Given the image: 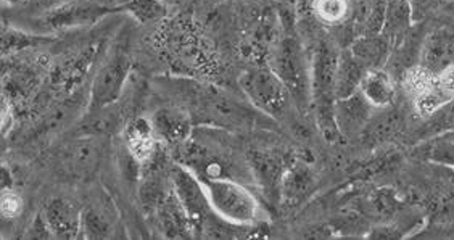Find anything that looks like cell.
I'll use <instances>...</instances> for the list:
<instances>
[{
  "label": "cell",
  "instance_id": "cell-1",
  "mask_svg": "<svg viewBox=\"0 0 454 240\" xmlns=\"http://www.w3.org/2000/svg\"><path fill=\"white\" fill-rule=\"evenodd\" d=\"M218 128L192 133L191 139L175 149L176 163L183 165L197 178H234L242 181L244 169L250 171L248 161L240 160L223 137H216Z\"/></svg>",
  "mask_w": 454,
  "mask_h": 240
},
{
  "label": "cell",
  "instance_id": "cell-2",
  "mask_svg": "<svg viewBox=\"0 0 454 240\" xmlns=\"http://www.w3.org/2000/svg\"><path fill=\"white\" fill-rule=\"evenodd\" d=\"M311 108L315 110L316 121L324 135L333 141L340 137L335 125V78L340 50L329 39L316 44L311 52Z\"/></svg>",
  "mask_w": 454,
  "mask_h": 240
},
{
  "label": "cell",
  "instance_id": "cell-3",
  "mask_svg": "<svg viewBox=\"0 0 454 240\" xmlns=\"http://www.w3.org/2000/svg\"><path fill=\"white\" fill-rule=\"evenodd\" d=\"M201 187L213 213L237 228H252L262 221L260 198L244 181L234 178L203 179Z\"/></svg>",
  "mask_w": 454,
  "mask_h": 240
},
{
  "label": "cell",
  "instance_id": "cell-4",
  "mask_svg": "<svg viewBox=\"0 0 454 240\" xmlns=\"http://www.w3.org/2000/svg\"><path fill=\"white\" fill-rule=\"evenodd\" d=\"M270 68L287 88L298 110L311 108V57L297 37H280L274 44Z\"/></svg>",
  "mask_w": 454,
  "mask_h": 240
},
{
  "label": "cell",
  "instance_id": "cell-5",
  "mask_svg": "<svg viewBox=\"0 0 454 240\" xmlns=\"http://www.w3.org/2000/svg\"><path fill=\"white\" fill-rule=\"evenodd\" d=\"M132 70V58L124 39H116L97 66L89 89V112L114 107L121 97Z\"/></svg>",
  "mask_w": 454,
  "mask_h": 240
},
{
  "label": "cell",
  "instance_id": "cell-6",
  "mask_svg": "<svg viewBox=\"0 0 454 240\" xmlns=\"http://www.w3.org/2000/svg\"><path fill=\"white\" fill-rule=\"evenodd\" d=\"M239 86L247 97L262 115L274 120H286L294 108H297L284 82L268 66H252L242 73Z\"/></svg>",
  "mask_w": 454,
  "mask_h": 240
},
{
  "label": "cell",
  "instance_id": "cell-7",
  "mask_svg": "<svg viewBox=\"0 0 454 240\" xmlns=\"http://www.w3.org/2000/svg\"><path fill=\"white\" fill-rule=\"evenodd\" d=\"M191 102L195 115L218 129H239L254 125L260 113L254 105H245V102L211 88H193Z\"/></svg>",
  "mask_w": 454,
  "mask_h": 240
},
{
  "label": "cell",
  "instance_id": "cell-8",
  "mask_svg": "<svg viewBox=\"0 0 454 240\" xmlns=\"http://www.w3.org/2000/svg\"><path fill=\"white\" fill-rule=\"evenodd\" d=\"M114 10L98 4L97 0H67L52 9L39 13L31 19L35 31L41 35L59 33L73 27H90L98 19L114 13Z\"/></svg>",
  "mask_w": 454,
  "mask_h": 240
},
{
  "label": "cell",
  "instance_id": "cell-9",
  "mask_svg": "<svg viewBox=\"0 0 454 240\" xmlns=\"http://www.w3.org/2000/svg\"><path fill=\"white\" fill-rule=\"evenodd\" d=\"M247 161L264 197L271 202L282 197V181L288 168L284 157L278 151L254 149L247 153Z\"/></svg>",
  "mask_w": 454,
  "mask_h": 240
},
{
  "label": "cell",
  "instance_id": "cell-10",
  "mask_svg": "<svg viewBox=\"0 0 454 240\" xmlns=\"http://www.w3.org/2000/svg\"><path fill=\"white\" fill-rule=\"evenodd\" d=\"M150 121L160 143L171 151L187 143L193 133L192 116L179 105L158 107L150 115Z\"/></svg>",
  "mask_w": 454,
  "mask_h": 240
},
{
  "label": "cell",
  "instance_id": "cell-11",
  "mask_svg": "<svg viewBox=\"0 0 454 240\" xmlns=\"http://www.w3.org/2000/svg\"><path fill=\"white\" fill-rule=\"evenodd\" d=\"M104 155V143L100 134H84L67 145L61 153L63 168L74 178L90 176L100 165Z\"/></svg>",
  "mask_w": 454,
  "mask_h": 240
},
{
  "label": "cell",
  "instance_id": "cell-12",
  "mask_svg": "<svg viewBox=\"0 0 454 240\" xmlns=\"http://www.w3.org/2000/svg\"><path fill=\"white\" fill-rule=\"evenodd\" d=\"M55 239H78L82 232V210L65 197H53L43 212Z\"/></svg>",
  "mask_w": 454,
  "mask_h": 240
},
{
  "label": "cell",
  "instance_id": "cell-13",
  "mask_svg": "<svg viewBox=\"0 0 454 240\" xmlns=\"http://www.w3.org/2000/svg\"><path fill=\"white\" fill-rule=\"evenodd\" d=\"M124 147L140 166H145L157 157L163 147L158 141L157 134L150 121V116H136L124 128Z\"/></svg>",
  "mask_w": 454,
  "mask_h": 240
},
{
  "label": "cell",
  "instance_id": "cell-14",
  "mask_svg": "<svg viewBox=\"0 0 454 240\" xmlns=\"http://www.w3.org/2000/svg\"><path fill=\"white\" fill-rule=\"evenodd\" d=\"M376 108L367 104L366 98L361 92L353 94L351 97L340 98L335 102V125L339 134L348 139L359 137L366 128L371 116L374 115Z\"/></svg>",
  "mask_w": 454,
  "mask_h": 240
},
{
  "label": "cell",
  "instance_id": "cell-15",
  "mask_svg": "<svg viewBox=\"0 0 454 240\" xmlns=\"http://www.w3.org/2000/svg\"><path fill=\"white\" fill-rule=\"evenodd\" d=\"M454 62V33L448 27H438L424 37L419 65L438 74Z\"/></svg>",
  "mask_w": 454,
  "mask_h": 240
},
{
  "label": "cell",
  "instance_id": "cell-16",
  "mask_svg": "<svg viewBox=\"0 0 454 240\" xmlns=\"http://www.w3.org/2000/svg\"><path fill=\"white\" fill-rule=\"evenodd\" d=\"M403 128L404 113L392 105L374 112L363 133L359 134V139L367 147H376L379 143H387L396 134L402 133Z\"/></svg>",
  "mask_w": 454,
  "mask_h": 240
},
{
  "label": "cell",
  "instance_id": "cell-17",
  "mask_svg": "<svg viewBox=\"0 0 454 240\" xmlns=\"http://www.w3.org/2000/svg\"><path fill=\"white\" fill-rule=\"evenodd\" d=\"M155 213H157L158 224L161 228V232L167 237H173V239L192 237L193 231L189 216L185 213L181 200L176 196L173 187H171L169 194L165 197V200L158 205Z\"/></svg>",
  "mask_w": 454,
  "mask_h": 240
},
{
  "label": "cell",
  "instance_id": "cell-18",
  "mask_svg": "<svg viewBox=\"0 0 454 240\" xmlns=\"http://www.w3.org/2000/svg\"><path fill=\"white\" fill-rule=\"evenodd\" d=\"M361 96L366 98L367 104L376 110L395 105L396 100V84L395 78L385 68L367 70L359 86Z\"/></svg>",
  "mask_w": 454,
  "mask_h": 240
},
{
  "label": "cell",
  "instance_id": "cell-19",
  "mask_svg": "<svg viewBox=\"0 0 454 240\" xmlns=\"http://www.w3.org/2000/svg\"><path fill=\"white\" fill-rule=\"evenodd\" d=\"M351 54L366 70L385 68L392 55V44L387 37L379 35H363L349 45Z\"/></svg>",
  "mask_w": 454,
  "mask_h": 240
},
{
  "label": "cell",
  "instance_id": "cell-20",
  "mask_svg": "<svg viewBox=\"0 0 454 240\" xmlns=\"http://www.w3.org/2000/svg\"><path fill=\"white\" fill-rule=\"evenodd\" d=\"M116 224L114 206L106 200H94L82 208V236L86 239H108L112 237Z\"/></svg>",
  "mask_w": 454,
  "mask_h": 240
},
{
  "label": "cell",
  "instance_id": "cell-21",
  "mask_svg": "<svg viewBox=\"0 0 454 240\" xmlns=\"http://www.w3.org/2000/svg\"><path fill=\"white\" fill-rule=\"evenodd\" d=\"M39 86L37 73L29 66H18L5 73L2 80V97L7 98L13 107L31 100Z\"/></svg>",
  "mask_w": 454,
  "mask_h": 240
},
{
  "label": "cell",
  "instance_id": "cell-22",
  "mask_svg": "<svg viewBox=\"0 0 454 240\" xmlns=\"http://www.w3.org/2000/svg\"><path fill=\"white\" fill-rule=\"evenodd\" d=\"M412 23L414 19L410 0H387L384 27L380 33L390 41L392 50L410 33Z\"/></svg>",
  "mask_w": 454,
  "mask_h": 240
},
{
  "label": "cell",
  "instance_id": "cell-23",
  "mask_svg": "<svg viewBox=\"0 0 454 240\" xmlns=\"http://www.w3.org/2000/svg\"><path fill=\"white\" fill-rule=\"evenodd\" d=\"M366 68L355 58L351 50H341L339 57V66H337V78H335V97H351L353 94L359 92L361 81L366 74Z\"/></svg>",
  "mask_w": 454,
  "mask_h": 240
},
{
  "label": "cell",
  "instance_id": "cell-24",
  "mask_svg": "<svg viewBox=\"0 0 454 240\" xmlns=\"http://www.w3.org/2000/svg\"><path fill=\"white\" fill-rule=\"evenodd\" d=\"M424 123L412 134V141L424 143L432 137H438L443 134L454 133V98L446 102L445 105L438 108L434 115L422 120Z\"/></svg>",
  "mask_w": 454,
  "mask_h": 240
},
{
  "label": "cell",
  "instance_id": "cell-25",
  "mask_svg": "<svg viewBox=\"0 0 454 240\" xmlns=\"http://www.w3.org/2000/svg\"><path fill=\"white\" fill-rule=\"evenodd\" d=\"M311 184H313V176L306 166L300 163L288 165L286 176L282 181V197L290 204L300 202L303 197L308 196Z\"/></svg>",
  "mask_w": 454,
  "mask_h": 240
},
{
  "label": "cell",
  "instance_id": "cell-26",
  "mask_svg": "<svg viewBox=\"0 0 454 240\" xmlns=\"http://www.w3.org/2000/svg\"><path fill=\"white\" fill-rule=\"evenodd\" d=\"M419 151L426 160L454 169V137L450 134L424 141Z\"/></svg>",
  "mask_w": 454,
  "mask_h": 240
},
{
  "label": "cell",
  "instance_id": "cell-27",
  "mask_svg": "<svg viewBox=\"0 0 454 240\" xmlns=\"http://www.w3.org/2000/svg\"><path fill=\"white\" fill-rule=\"evenodd\" d=\"M316 19L327 27H337L348 19L351 13L349 0H313Z\"/></svg>",
  "mask_w": 454,
  "mask_h": 240
},
{
  "label": "cell",
  "instance_id": "cell-28",
  "mask_svg": "<svg viewBox=\"0 0 454 240\" xmlns=\"http://www.w3.org/2000/svg\"><path fill=\"white\" fill-rule=\"evenodd\" d=\"M402 88L404 94L411 98H416L420 94L427 92L437 84V74L428 72L422 65H414L408 72L403 74Z\"/></svg>",
  "mask_w": 454,
  "mask_h": 240
},
{
  "label": "cell",
  "instance_id": "cell-29",
  "mask_svg": "<svg viewBox=\"0 0 454 240\" xmlns=\"http://www.w3.org/2000/svg\"><path fill=\"white\" fill-rule=\"evenodd\" d=\"M450 100H453V98L448 97L445 92L435 84L432 89L412 98V107H414V113L419 116L420 120H426L428 116L434 115L438 108L443 107Z\"/></svg>",
  "mask_w": 454,
  "mask_h": 240
},
{
  "label": "cell",
  "instance_id": "cell-30",
  "mask_svg": "<svg viewBox=\"0 0 454 240\" xmlns=\"http://www.w3.org/2000/svg\"><path fill=\"white\" fill-rule=\"evenodd\" d=\"M121 12L131 13L134 19H139L142 23L155 21L167 15L165 5L158 0H128Z\"/></svg>",
  "mask_w": 454,
  "mask_h": 240
},
{
  "label": "cell",
  "instance_id": "cell-31",
  "mask_svg": "<svg viewBox=\"0 0 454 240\" xmlns=\"http://www.w3.org/2000/svg\"><path fill=\"white\" fill-rule=\"evenodd\" d=\"M49 37L43 35H27L23 31H5L2 35V54L9 55L13 52H23L25 49L35 47L37 44H44Z\"/></svg>",
  "mask_w": 454,
  "mask_h": 240
},
{
  "label": "cell",
  "instance_id": "cell-32",
  "mask_svg": "<svg viewBox=\"0 0 454 240\" xmlns=\"http://www.w3.org/2000/svg\"><path fill=\"white\" fill-rule=\"evenodd\" d=\"M0 210H2V220H7V221L17 220L18 216L25 210L23 197L20 196L15 189L2 190Z\"/></svg>",
  "mask_w": 454,
  "mask_h": 240
},
{
  "label": "cell",
  "instance_id": "cell-33",
  "mask_svg": "<svg viewBox=\"0 0 454 240\" xmlns=\"http://www.w3.org/2000/svg\"><path fill=\"white\" fill-rule=\"evenodd\" d=\"M29 234H27V237H31V239H52L53 234L51 231V228H49V224L45 221L44 214L39 213L35 216V221L31 224V228H29Z\"/></svg>",
  "mask_w": 454,
  "mask_h": 240
},
{
  "label": "cell",
  "instance_id": "cell-34",
  "mask_svg": "<svg viewBox=\"0 0 454 240\" xmlns=\"http://www.w3.org/2000/svg\"><path fill=\"white\" fill-rule=\"evenodd\" d=\"M437 86L450 98H454V62L437 74Z\"/></svg>",
  "mask_w": 454,
  "mask_h": 240
},
{
  "label": "cell",
  "instance_id": "cell-35",
  "mask_svg": "<svg viewBox=\"0 0 454 240\" xmlns=\"http://www.w3.org/2000/svg\"><path fill=\"white\" fill-rule=\"evenodd\" d=\"M63 2H67V0H35V7L37 13H43L45 10L52 9V7L63 4Z\"/></svg>",
  "mask_w": 454,
  "mask_h": 240
},
{
  "label": "cell",
  "instance_id": "cell-36",
  "mask_svg": "<svg viewBox=\"0 0 454 240\" xmlns=\"http://www.w3.org/2000/svg\"><path fill=\"white\" fill-rule=\"evenodd\" d=\"M5 189H13V178L10 174L7 166H2V190Z\"/></svg>",
  "mask_w": 454,
  "mask_h": 240
},
{
  "label": "cell",
  "instance_id": "cell-37",
  "mask_svg": "<svg viewBox=\"0 0 454 240\" xmlns=\"http://www.w3.org/2000/svg\"><path fill=\"white\" fill-rule=\"evenodd\" d=\"M5 5H12V7H15V5H21V4H27V0H2Z\"/></svg>",
  "mask_w": 454,
  "mask_h": 240
}]
</instances>
